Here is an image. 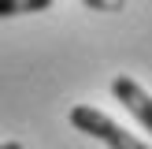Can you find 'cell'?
I'll list each match as a JSON object with an SVG mask.
<instances>
[{
  "label": "cell",
  "instance_id": "cell-1",
  "mask_svg": "<svg viewBox=\"0 0 152 149\" xmlns=\"http://www.w3.org/2000/svg\"><path fill=\"white\" fill-rule=\"evenodd\" d=\"M71 127L82 131V134H89V138H96V142H104L108 149H152L141 138H134L130 131H123L111 116H104L100 108H93V104H74L71 108Z\"/></svg>",
  "mask_w": 152,
  "mask_h": 149
},
{
  "label": "cell",
  "instance_id": "cell-2",
  "mask_svg": "<svg viewBox=\"0 0 152 149\" xmlns=\"http://www.w3.org/2000/svg\"><path fill=\"white\" fill-rule=\"evenodd\" d=\"M111 97H115L119 104H123L126 112H130L134 119H137L145 131H152V97L145 89L137 86V82L130 78V74H119V78H111Z\"/></svg>",
  "mask_w": 152,
  "mask_h": 149
},
{
  "label": "cell",
  "instance_id": "cell-3",
  "mask_svg": "<svg viewBox=\"0 0 152 149\" xmlns=\"http://www.w3.org/2000/svg\"><path fill=\"white\" fill-rule=\"evenodd\" d=\"M56 0H0V19H15V15H34L48 11Z\"/></svg>",
  "mask_w": 152,
  "mask_h": 149
},
{
  "label": "cell",
  "instance_id": "cell-4",
  "mask_svg": "<svg viewBox=\"0 0 152 149\" xmlns=\"http://www.w3.org/2000/svg\"><path fill=\"white\" fill-rule=\"evenodd\" d=\"M86 7H93V11H123L126 0H82Z\"/></svg>",
  "mask_w": 152,
  "mask_h": 149
},
{
  "label": "cell",
  "instance_id": "cell-5",
  "mask_svg": "<svg viewBox=\"0 0 152 149\" xmlns=\"http://www.w3.org/2000/svg\"><path fill=\"white\" fill-rule=\"evenodd\" d=\"M0 149H26V145H22V142H4Z\"/></svg>",
  "mask_w": 152,
  "mask_h": 149
}]
</instances>
